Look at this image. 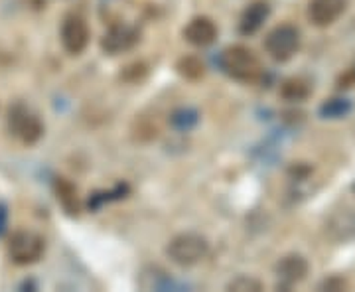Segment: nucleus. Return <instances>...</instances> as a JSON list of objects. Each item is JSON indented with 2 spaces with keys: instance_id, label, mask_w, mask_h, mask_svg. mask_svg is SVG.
<instances>
[{
  "instance_id": "0eeeda50",
  "label": "nucleus",
  "mask_w": 355,
  "mask_h": 292,
  "mask_svg": "<svg viewBox=\"0 0 355 292\" xmlns=\"http://www.w3.org/2000/svg\"><path fill=\"white\" fill-rule=\"evenodd\" d=\"M275 270H277V277L280 280V289L288 291L291 286L302 282L308 277L310 265H308L306 257L298 253H291L280 259Z\"/></svg>"
},
{
  "instance_id": "4468645a",
  "label": "nucleus",
  "mask_w": 355,
  "mask_h": 292,
  "mask_svg": "<svg viewBox=\"0 0 355 292\" xmlns=\"http://www.w3.org/2000/svg\"><path fill=\"white\" fill-rule=\"evenodd\" d=\"M312 95V85L304 77H288L280 85V97L291 103H302Z\"/></svg>"
},
{
  "instance_id": "6e6552de",
  "label": "nucleus",
  "mask_w": 355,
  "mask_h": 292,
  "mask_svg": "<svg viewBox=\"0 0 355 292\" xmlns=\"http://www.w3.org/2000/svg\"><path fill=\"white\" fill-rule=\"evenodd\" d=\"M140 40V32L139 28L128 24H113L111 30L103 36L101 40V48L107 53H123V51L130 50L137 42Z\"/></svg>"
},
{
  "instance_id": "ddd939ff",
  "label": "nucleus",
  "mask_w": 355,
  "mask_h": 292,
  "mask_svg": "<svg viewBox=\"0 0 355 292\" xmlns=\"http://www.w3.org/2000/svg\"><path fill=\"white\" fill-rule=\"evenodd\" d=\"M53 191L60 205L64 207L67 216H77L79 214V198H77L76 186L65 178H55L53 182Z\"/></svg>"
},
{
  "instance_id": "9b49d317",
  "label": "nucleus",
  "mask_w": 355,
  "mask_h": 292,
  "mask_svg": "<svg viewBox=\"0 0 355 292\" xmlns=\"http://www.w3.org/2000/svg\"><path fill=\"white\" fill-rule=\"evenodd\" d=\"M268 14H270L268 2H265V0H254V2H251L241 14L239 32H241L243 36H253V34H257L266 22Z\"/></svg>"
},
{
  "instance_id": "1a4fd4ad",
  "label": "nucleus",
  "mask_w": 355,
  "mask_h": 292,
  "mask_svg": "<svg viewBox=\"0 0 355 292\" xmlns=\"http://www.w3.org/2000/svg\"><path fill=\"white\" fill-rule=\"evenodd\" d=\"M345 0H310L308 20L318 28H328L345 12Z\"/></svg>"
},
{
  "instance_id": "412c9836",
  "label": "nucleus",
  "mask_w": 355,
  "mask_h": 292,
  "mask_svg": "<svg viewBox=\"0 0 355 292\" xmlns=\"http://www.w3.org/2000/svg\"><path fill=\"white\" fill-rule=\"evenodd\" d=\"M4 219H6V214H4V207H0V233H2V225H4Z\"/></svg>"
},
{
  "instance_id": "f03ea898",
  "label": "nucleus",
  "mask_w": 355,
  "mask_h": 292,
  "mask_svg": "<svg viewBox=\"0 0 355 292\" xmlns=\"http://www.w3.org/2000/svg\"><path fill=\"white\" fill-rule=\"evenodd\" d=\"M209 243L198 233H180L166 247V255L180 267H193L207 255Z\"/></svg>"
},
{
  "instance_id": "aec40b11",
  "label": "nucleus",
  "mask_w": 355,
  "mask_h": 292,
  "mask_svg": "<svg viewBox=\"0 0 355 292\" xmlns=\"http://www.w3.org/2000/svg\"><path fill=\"white\" fill-rule=\"evenodd\" d=\"M320 291H330V292H340L345 291L347 289V280L343 279V277H330V279H326L324 282H320V286H318Z\"/></svg>"
},
{
  "instance_id": "9d476101",
  "label": "nucleus",
  "mask_w": 355,
  "mask_h": 292,
  "mask_svg": "<svg viewBox=\"0 0 355 292\" xmlns=\"http://www.w3.org/2000/svg\"><path fill=\"white\" fill-rule=\"evenodd\" d=\"M217 34H219V30H217L216 22L211 18H207V16L193 18V20H190V24L186 26V30H184V38L188 40L191 46H196V48L211 46L216 42Z\"/></svg>"
},
{
  "instance_id": "7ed1b4c3",
  "label": "nucleus",
  "mask_w": 355,
  "mask_h": 292,
  "mask_svg": "<svg viewBox=\"0 0 355 292\" xmlns=\"http://www.w3.org/2000/svg\"><path fill=\"white\" fill-rule=\"evenodd\" d=\"M300 30L296 26L280 24L266 34L265 50L275 62H288L300 50Z\"/></svg>"
},
{
  "instance_id": "a211bd4d",
  "label": "nucleus",
  "mask_w": 355,
  "mask_h": 292,
  "mask_svg": "<svg viewBox=\"0 0 355 292\" xmlns=\"http://www.w3.org/2000/svg\"><path fill=\"white\" fill-rule=\"evenodd\" d=\"M336 85H338V89L345 91V89H352L355 87V62L345 71H343L342 76L338 77V81H336Z\"/></svg>"
},
{
  "instance_id": "423d86ee",
  "label": "nucleus",
  "mask_w": 355,
  "mask_h": 292,
  "mask_svg": "<svg viewBox=\"0 0 355 292\" xmlns=\"http://www.w3.org/2000/svg\"><path fill=\"white\" fill-rule=\"evenodd\" d=\"M91 32L87 22L81 16H67L62 24V46L67 53L79 55L87 48Z\"/></svg>"
},
{
  "instance_id": "2eb2a0df",
  "label": "nucleus",
  "mask_w": 355,
  "mask_h": 292,
  "mask_svg": "<svg viewBox=\"0 0 355 292\" xmlns=\"http://www.w3.org/2000/svg\"><path fill=\"white\" fill-rule=\"evenodd\" d=\"M176 69L180 76L190 79V81H198V79H202L205 76V64L198 55H184V58H180L176 64Z\"/></svg>"
},
{
  "instance_id": "f3484780",
  "label": "nucleus",
  "mask_w": 355,
  "mask_h": 292,
  "mask_svg": "<svg viewBox=\"0 0 355 292\" xmlns=\"http://www.w3.org/2000/svg\"><path fill=\"white\" fill-rule=\"evenodd\" d=\"M227 291L235 292H259L263 291V282L253 277H237L227 284Z\"/></svg>"
},
{
  "instance_id": "6ab92c4d",
  "label": "nucleus",
  "mask_w": 355,
  "mask_h": 292,
  "mask_svg": "<svg viewBox=\"0 0 355 292\" xmlns=\"http://www.w3.org/2000/svg\"><path fill=\"white\" fill-rule=\"evenodd\" d=\"M146 76V65L144 64H130L125 67V71H123V79H127V81H139L142 77Z\"/></svg>"
},
{
  "instance_id": "20e7f679",
  "label": "nucleus",
  "mask_w": 355,
  "mask_h": 292,
  "mask_svg": "<svg viewBox=\"0 0 355 292\" xmlns=\"http://www.w3.org/2000/svg\"><path fill=\"white\" fill-rule=\"evenodd\" d=\"M46 251V243L40 237L38 233L32 231H16L12 237L8 239V257L10 261L26 267V265H34L44 257Z\"/></svg>"
},
{
  "instance_id": "39448f33",
  "label": "nucleus",
  "mask_w": 355,
  "mask_h": 292,
  "mask_svg": "<svg viewBox=\"0 0 355 292\" xmlns=\"http://www.w3.org/2000/svg\"><path fill=\"white\" fill-rule=\"evenodd\" d=\"M8 128L16 139L24 144H36L44 135V125L36 113L26 109L24 105H16L8 113Z\"/></svg>"
},
{
  "instance_id": "4be33fe9",
  "label": "nucleus",
  "mask_w": 355,
  "mask_h": 292,
  "mask_svg": "<svg viewBox=\"0 0 355 292\" xmlns=\"http://www.w3.org/2000/svg\"><path fill=\"white\" fill-rule=\"evenodd\" d=\"M354 191H355V184H354Z\"/></svg>"
},
{
  "instance_id": "dca6fc26",
  "label": "nucleus",
  "mask_w": 355,
  "mask_h": 292,
  "mask_svg": "<svg viewBox=\"0 0 355 292\" xmlns=\"http://www.w3.org/2000/svg\"><path fill=\"white\" fill-rule=\"evenodd\" d=\"M349 111H352V103L347 99H340V97L338 99H328L320 107V114L324 119H342Z\"/></svg>"
},
{
  "instance_id": "f257e3e1",
  "label": "nucleus",
  "mask_w": 355,
  "mask_h": 292,
  "mask_svg": "<svg viewBox=\"0 0 355 292\" xmlns=\"http://www.w3.org/2000/svg\"><path fill=\"white\" fill-rule=\"evenodd\" d=\"M219 65L231 79L241 81V83H257L265 76V67L261 64L259 55L247 46L227 48L221 53Z\"/></svg>"
},
{
  "instance_id": "f8f14e48",
  "label": "nucleus",
  "mask_w": 355,
  "mask_h": 292,
  "mask_svg": "<svg viewBox=\"0 0 355 292\" xmlns=\"http://www.w3.org/2000/svg\"><path fill=\"white\" fill-rule=\"evenodd\" d=\"M328 231L338 241L355 237V209H342L340 214H336L328 223Z\"/></svg>"
}]
</instances>
